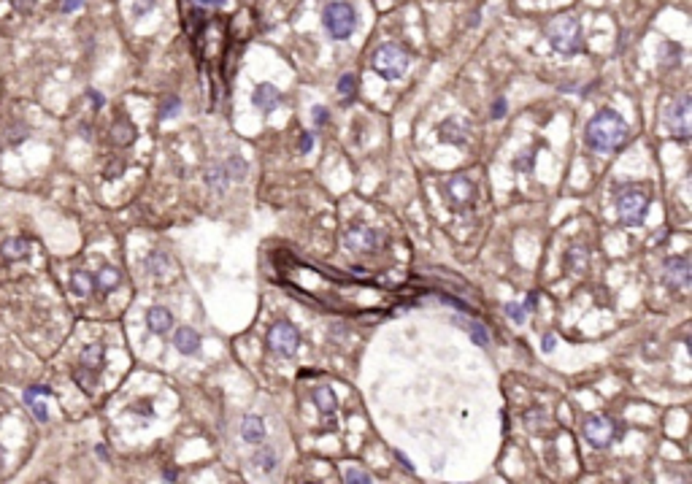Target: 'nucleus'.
<instances>
[{
	"instance_id": "f257e3e1",
	"label": "nucleus",
	"mask_w": 692,
	"mask_h": 484,
	"mask_svg": "<svg viewBox=\"0 0 692 484\" xmlns=\"http://www.w3.org/2000/svg\"><path fill=\"white\" fill-rule=\"evenodd\" d=\"M587 146L598 155H617L628 146L630 130L628 122L622 119V114H617L614 108H600L598 114L587 122Z\"/></svg>"
},
{
	"instance_id": "f03ea898",
	"label": "nucleus",
	"mask_w": 692,
	"mask_h": 484,
	"mask_svg": "<svg viewBox=\"0 0 692 484\" xmlns=\"http://www.w3.org/2000/svg\"><path fill=\"white\" fill-rule=\"evenodd\" d=\"M546 38L557 55L573 57L584 52V35H582V22L573 14H563L546 25Z\"/></svg>"
},
{
	"instance_id": "7ed1b4c3",
	"label": "nucleus",
	"mask_w": 692,
	"mask_h": 484,
	"mask_svg": "<svg viewBox=\"0 0 692 484\" xmlns=\"http://www.w3.org/2000/svg\"><path fill=\"white\" fill-rule=\"evenodd\" d=\"M322 25H325V30L333 41H346L352 32L357 30V11L346 0H333L322 11Z\"/></svg>"
},
{
	"instance_id": "20e7f679",
	"label": "nucleus",
	"mask_w": 692,
	"mask_h": 484,
	"mask_svg": "<svg viewBox=\"0 0 692 484\" xmlns=\"http://www.w3.org/2000/svg\"><path fill=\"white\" fill-rule=\"evenodd\" d=\"M409 60H411L409 52L401 43H381L376 52H374V57H371V65H374V70H376L381 79L395 81V79H401L406 73Z\"/></svg>"
},
{
	"instance_id": "39448f33",
	"label": "nucleus",
	"mask_w": 692,
	"mask_h": 484,
	"mask_svg": "<svg viewBox=\"0 0 692 484\" xmlns=\"http://www.w3.org/2000/svg\"><path fill=\"white\" fill-rule=\"evenodd\" d=\"M617 211H619L622 225L638 227L646 220V211H649V195H646V190H641V187H625L622 193H617Z\"/></svg>"
},
{
	"instance_id": "423d86ee",
	"label": "nucleus",
	"mask_w": 692,
	"mask_h": 484,
	"mask_svg": "<svg viewBox=\"0 0 692 484\" xmlns=\"http://www.w3.org/2000/svg\"><path fill=\"white\" fill-rule=\"evenodd\" d=\"M662 122H665V130L671 133V138H676L679 144H687L690 141V97L682 95L676 100H671L665 108H662Z\"/></svg>"
},
{
	"instance_id": "0eeeda50",
	"label": "nucleus",
	"mask_w": 692,
	"mask_h": 484,
	"mask_svg": "<svg viewBox=\"0 0 692 484\" xmlns=\"http://www.w3.org/2000/svg\"><path fill=\"white\" fill-rule=\"evenodd\" d=\"M341 244H344L349 252H354V255H374V252H378L384 246V235L378 230H374V227L357 222V225L344 230Z\"/></svg>"
},
{
	"instance_id": "6e6552de",
	"label": "nucleus",
	"mask_w": 692,
	"mask_h": 484,
	"mask_svg": "<svg viewBox=\"0 0 692 484\" xmlns=\"http://www.w3.org/2000/svg\"><path fill=\"white\" fill-rule=\"evenodd\" d=\"M268 347L279 357H292L300 347V333L289 320H279L268 330Z\"/></svg>"
},
{
	"instance_id": "1a4fd4ad",
	"label": "nucleus",
	"mask_w": 692,
	"mask_h": 484,
	"mask_svg": "<svg viewBox=\"0 0 692 484\" xmlns=\"http://www.w3.org/2000/svg\"><path fill=\"white\" fill-rule=\"evenodd\" d=\"M103 360H106V349H103L100 344L84 347V349H81V357H79V368H76L73 379H76L84 389H93L95 376H97L100 368H103Z\"/></svg>"
},
{
	"instance_id": "9d476101",
	"label": "nucleus",
	"mask_w": 692,
	"mask_h": 484,
	"mask_svg": "<svg viewBox=\"0 0 692 484\" xmlns=\"http://www.w3.org/2000/svg\"><path fill=\"white\" fill-rule=\"evenodd\" d=\"M662 276L671 290H687L692 282V268L687 255H671L662 262Z\"/></svg>"
},
{
	"instance_id": "9b49d317",
	"label": "nucleus",
	"mask_w": 692,
	"mask_h": 484,
	"mask_svg": "<svg viewBox=\"0 0 692 484\" xmlns=\"http://www.w3.org/2000/svg\"><path fill=\"white\" fill-rule=\"evenodd\" d=\"M584 438L595 449H606L614 441V422L608 420V417H598V414L584 417Z\"/></svg>"
},
{
	"instance_id": "f8f14e48",
	"label": "nucleus",
	"mask_w": 692,
	"mask_h": 484,
	"mask_svg": "<svg viewBox=\"0 0 692 484\" xmlns=\"http://www.w3.org/2000/svg\"><path fill=\"white\" fill-rule=\"evenodd\" d=\"M443 195L449 197V203H452L454 209H463V206L473 203V197H476V187L471 184V179H468V176L457 173L454 179H449V182L443 184Z\"/></svg>"
},
{
	"instance_id": "ddd939ff",
	"label": "nucleus",
	"mask_w": 692,
	"mask_h": 484,
	"mask_svg": "<svg viewBox=\"0 0 692 484\" xmlns=\"http://www.w3.org/2000/svg\"><path fill=\"white\" fill-rule=\"evenodd\" d=\"M282 93L273 87V84H257L252 93V103L262 111V114H271V111H276L279 106H282Z\"/></svg>"
},
{
	"instance_id": "4468645a",
	"label": "nucleus",
	"mask_w": 692,
	"mask_h": 484,
	"mask_svg": "<svg viewBox=\"0 0 692 484\" xmlns=\"http://www.w3.org/2000/svg\"><path fill=\"white\" fill-rule=\"evenodd\" d=\"M439 138L443 144H454V146H463L465 138H468V125L460 122V119H446L443 125L439 128Z\"/></svg>"
},
{
	"instance_id": "2eb2a0df",
	"label": "nucleus",
	"mask_w": 692,
	"mask_h": 484,
	"mask_svg": "<svg viewBox=\"0 0 692 484\" xmlns=\"http://www.w3.org/2000/svg\"><path fill=\"white\" fill-rule=\"evenodd\" d=\"M173 347L182 352V355H195L200 352V336L192 330V327H179L173 333Z\"/></svg>"
},
{
	"instance_id": "dca6fc26",
	"label": "nucleus",
	"mask_w": 692,
	"mask_h": 484,
	"mask_svg": "<svg viewBox=\"0 0 692 484\" xmlns=\"http://www.w3.org/2000/svg\"><path fill=\"white\" fill-rule=\"evenodd\" d=\"M146 327L152 330V333H168L171 327H173V317H171V311L168 309H162V306H152L149 311H146Z\"/></svg>"
},
{
	"instance_id": "f3484780",
	"label": "nucleus",
	"mask_w": 692,
	"mask_h": 484,
	"mask_svg": "<svg viewBox=\"0 0 692 484\" xmlns=\"http://www.w3.org/2000/svg\"><path fill=\"white\" fill-rule=\"evenodd\" d=\"M241 436H244V441H249V444H260V441L265 438V422H262V417H254V414L244 417V422H241Z\"/></svg>"
},
{
	"instance_id": "a211bd4d",
	"label": "nucleus",
	"mask_w": 692,
	"mask_h": 484,
	"mask_svg": "<svg viewBox=\"0 0 692 484\" xmlns=\"http://www.w3.org/2000/svg\"><path fill=\"white\" fill-rule=\"evenodd\" d=\"M314 403H316V409L325 414V417H333L336 414V409H338V400H336V392H333V387H316L314 389Z\"/></svg>"
},
{
	"instance_id": "6ab92c4d",
	"label": "nucleus",
	"mask_w": 692,
	"mask_h": 484,
	"mask_svg": "<svg viewBox=\"0 0 692 484\" xmlns=\"http://www.w3.org/2000/svg\"><path fill=\"white\" fill-rule=\"evenodd\" d=\"M30 249H32V244L28 241V238H8L6 244H3V258L6 260H25L28 255H30Z\"/></svg>"
},
{
	"instance_id": "aec40b11",
	"label": "nucleus",
	"mask_w": 692,
	"mask_h": 484,
	"mask_svg": "<svg viewBox=\"0 0 692 484\" xmlns=\"http://www.w3.org/2000/svg\"><path fill=\"white\" fill-rule=\"evenodd\" d=\"M252 465L254 468H260V471H265V474H271V471H276V465H279V454H276L273 447H262V449L254 452Z\"/></svg>"
},
{
	"instance_id": "412c9836",
	"label": "nucleus",
	"mask_w": 692,
	"mask_h": 484,
	"mask_svg": "<svg viewBox=\"0 0 692 484\" xmlns=\"http://www.w3.org/2000/svg\"><path fill=\"white\" fill-rule=\"evenodd\" d=\"M457 325L468 330V336L473 338V344H479V347H490V333H487V327H484L481 322L468 320V317H457Z\"/></svg>"
},
{
	"instance_id": "4be33fe9",
	"label": "nucleus",
	"mask_w": 692,
	"mask_h": 484,
	"mask_svg": "<svg viewBox=\"0 0 692 484\" xmlns=\"http://www.w3.org/2000/svg\"><path fill=\"white\" fill-rule=\"evenodd\" d=\"M563 262H566V271H570V273L584 271L587 268V249L584 246H570L568 255L563 258Z\"/></svg>"
},
{
	"instance_id": "5701e85b",
	"label": "nucleus",
	"mask_w": 692,
	"mask_h": 484,
	"mask_svg": "<svg viewBox=\"0 0 692 484\" xmlns=\"http://www.w3.org/2000/svg\"><path fill=\"white\" fill-rule=\"evenodd\" d=\"M206 184H209L211 190H217V193H224V187L230 184V179H227V171H224L222 162L211 165V168L206 171Z\"/></svg>"
},
{
	"instance_id": "b1692460",
	"label": "nucleus",
	"mask_w": 692,
	"mask_h": 484,
	"mask_svg": "<svg viewBox=\"0 0 692 484\" xmlns=\"http://www.w3.org/2000/svg\"><path fill=\"white\" fill-rule=\"evenodd\" d=\"M70 287L76 295H81V298H90L95 290V276L90 273H84V271H76L73 276H70Z\"/></svg>"
},
{
	"instance_id": "393cba45",
	"label": "nucleus",
	"mask_w": 692,
	"mask_h": 484,
	"mask_svg": "<svg viewBox=\"0 0 692 484\" xmlns=\"http://www.w3.org/2000/svg\"><path fill=\"white\" fill-rule=\"evenodd\" d=\"M682 60V46L679 43H671V41H665L660 46V65L668 70V68H676Z\"/></svg>"
},
{
	"instance_id": "a878e982",
	"label": "nucleus",
	"mask_w": 692,
	"mask_h": 484,
	"mask_svg": "<svg viewBox=\"0 0 692 484\" xmlns=\"http://www.w3.org/2000/svg\"><path fill=\"white\" fill-rule=\"evenodd\" d=\"M95 287L103 292L119 287V271H117V268H103V271L95 276Z\"/></svg>"
},
{
	"instance_id": "bb28decb",
	"label": "nucleus",
	"mask_w": 692,
	"mask_h": 484,
	"mask_svg": "<svg viewBox=\"0 0 692 484\" xmlns=\"http://www.w3.org/2000/svg\"><path fill=\"white\" fill-rule=\"evenodd\" d=\"M224 165V171H227V179L230 182H241V179H247V160H241L238 155H230L227 162H222Z\"/></svg>"
},
{
	"instance_id": "cd10ccee",
	"label": "nucleus",
	"mask_w": 692,
	"mask_h": 484,
	"mask_svg": "<svg viewBox=\"0 0 692 484\" xmlns=\"http://www.w3.org/2000/svg\"><path fill=\"white\" fill-rule=\"evenodd\" d=\"M133 135H135V130H133V125H130V122H125V119H122V122H117V125H114V130H111V138H114V141H117L119 146L130 144V141H133Z\"/></svg>"
},
{
	"instance_id": "c85d7f7f",
	"label": "nucleus",
	"mask_w": 692,
	"mask_h": 484,
	"mask_svg": "<svg viewBox=\"0 0 692 484\" xmlns=\"http://www.w3.org/2000/svg\"><path fill=\"white\" fill-rule=\"evenodd\" d=\"M168 268H171V260L165 258L162 252H155V255H149V258H146V271H152L155 276H162Z\"/></svg>"
},
{
	"instance_id": "c756f323",
	"label": "nucleus",
	"mask_w": 692,
	"mask_h": 484,
	"mask_svg": "<svg viewBox=\"0 0 692 484\" xmlns=\"http://www.w3.org/2000/svg\"><path fill=\"white\" fill-rule=\"evenodd\" d=\"M354 90H357V76H354V73H344V76L338 79V95H344L346 100H352V97H354Z\"/></svg>"
},
{
	"instance_id": "7c9ffc66",
	"label": "nucleus",
	"mask_w": 692,
	"mask_h": 484,
	"mask_svg": "<svg viewBox=\"0 0 692 484\" xmlns=\"http://www.w3.org/2000/svg\"><path fill=\"white\" fill-rule=\"evenodd\" d=\"M503 309H506V314H508L517 325H522L528 320V306H525V303H522V306H519V303H506Z\"/></svg>"
},
{
	"instance_id": "2f4dec72",
	"label": "nucleus",
	"mask_w": 692,
	"mask_h": 484,
	"mask_svg": "<svg viewBox=\"0 0 692 484\" xmlns=\"http://www.w3.org/2000/svg\"><path fill=\"white\" fill-rule=\"evenodd\" d=\"M525 422H528V427L538 433V430H544V425H546V414L541 412V409H533V412H528L525 414Z\"/></svg>"
},
{
	"instance_id": "473e14b6",
	"label": "nucleus",
	"mask_w": 692,
	"mask_h": 484,
	"mask_svg": "<svg viewBox=\"0 0 692 484\" xmlns=\"http://www.w3.org/2000/svg\"><path fill=\"white\" fill-rule=\"evenodd\" d=\"M533 160H535V149H528V152L517 155V160H514V168H517V171H525V173H530V171H533Z\"/></svg>"
},
{
	"instance_id": "72a5a7b5",
	"label": "nucleus",
	"mask_w": 692,
	"mask_h": 484,
	"mask_svg": "<svg viewBox=\"0 0 692 484\" xmlns=\"http://www.w3.org/2000/svg\"><path fill=\"white\" fill-rule=\"evenodd\" d=\"M179 111H182V100H179V97H168L165 106L160 108V119H168V117L179 114Z\"/></svg>"
},
{
	"instance_id": "f704fd0d",
	"label": "nucleus",
	"mask_w": 692,
	"mask_h": 484,
	"mask_svg": "<svg viewBox=\"0 0 692 484\" xmlns=\"http://www.w3.org/2000/svg\"><path fill=\"white\" fill-rule=\"evenodd\" d=\"M344 482H349V484H371V476H368V474H363V471H357V468H352V471H346L344 474Z\"/></svg>"
},
{
	"instance_id": "c9c22d12",
	"label": "nucleus",
	"mask_w": 692,
	"mask_h": 484,
	"mask_svg": "<svg viewBox=\"0 0 692 484\" xmlns=\"http://www.w3.org/2000/svg\"><path fill=\"white\" fill-rule=\"evenodd\" d=\"M311 146H314V135H311V133H303V135L298 138V149H300L303 155H309Z\"/></svg>"
},
{
	"instance_id": "e433bc0d",
	"label": "nucleus",
	"mask_w": 692,
	"mask_h": 484,
	"mask_svg": "<svg viewBox=\"0 0 692 484\" xmlns=\"http://www.w3.org/2000/svg\"><path fill=\"white\" fill-rule=\"evenodd\" d=\"M327 119H330V114H327V108H322V106H316V108H314V125H316V128H325V125H327Z\"/></svg>"
},
{
	"instance_id": "4c0bfd02",
	"label": "nucleus",
	"mask_w": 692,
	"mask_h": 484,
	"mask_svg": "<svg viewBox=\"0 0 692 484\" xmlns=\"http://www.w3.org/2000/svg\"><path fill=\"white\" fill-rule=\"evenodd\" d=\"M28 406H30V412H32V414H35V420H38V422H46V417H49V414H46L44 403H35V400H30Z\"/></svg>"
},
{
	"instance_id": "58836bf2",
	"label": "nucleus",
	"mask_w": 692,
	"mask_h": 484,
	"mask_svg": "<svg viewBox=\"0 0 692 484\" xmlns=\"http://www.w3.org/2000/svg\"><path fill=\"white\" fill-rule=\"evenodd\" d=\"M38 395H52V389H49V387H30V389H25V403H30L32 398H38Z\"/></svg>"
},
{
	"instance_id": "ea45409f",
	"label": "nucleus",
	"mask_w": 692,
	"mask_h": 484,
	"mask_svg": "<svg viewBox=\"0 0 692 484\" xmlns=\"http://www.w3.org/2000/svg\"><path fill=\"white\" fill-rule=\"evenodd\" d=\"M492 117H495V119L506 117V100L503 97H498V100H495V106H492Z\"/></svg>"
},
{
	"instance_id": "a19ab883",
	"label": "nucleus",
	"mask_w": 692,
	"mask_h": 484,
	"mask_svg": "<svg viewBox=\"0 0 692 484\" xmlns=\"http://www.w3.org/2000/svg\"><path fill=\"white\" fill-rule=\"evenodd\" d=\"M555 344H557V338H555L552 333H546V336H544V344H541V349H544V352H555Z\"/></svg>"
},
{
	"instance_id": "79ce46f5",
	"label": "nucleus",
	"mask_w": 692,
	"mask_h": 484,
	"mask_svg": "<svg viewBox=\"0 0 692 484\" xmlns=\"http://www.w3.org/2000/svg\"><path fill=\"white\" fill-rule=\"evenodd\" d=\"M149 8H155V0H144V3H138V6H135V17H144Z\"/></svg>"
},
{
	"instance_id": "37998d69",
	"label": "nucleus",
	"mask_w": 692,
	"mask_h": 484,
	"mask_svg": "<svg viewBox=\"0 0 692 484\" xmlns=\"http://www.w3.org/2000/svg\"><path fill=\"white\" fill-rule=\"evenodd\" d=\"M81 3L84 0H63V11H76V8H81Z\"/></svg>"
},
{
	"instance_id": "c03bdc74",
	"label": "nucleus",
	"mask_w": 692,
	"mask_h": 484,
	"mask_svg": "<svg viewBox=\"0 0 692 484\" xmlns=\"http://www.w3.org/2000/svg\"><path fill=\"white\" fill-rule=\"evenodd\" d=\"M11 3H14V6L19 8V11H30L32 3H35V0H11Z\"/></svg>"
},
{
	"instance_id": "a18cd8bd",
	"label": "nucleus",
	"mask_w": 692,
	"mask_h": 484,
	"mask_svg": "<svg viewBox=\"0 0 692 484\" xmlns=\"http://www.w3.org/2000/svg\"><path fill=\"white\" fill-rule=\"evenodd\" d=\"M90 97L95 100V103H93L95 108H100V106H103V95H100V93H93V90H90Z\"/></svg>"
},
{
	"instance_id": "49530a36",
	"label": "nucleus",
	"mask_w": 692,
	"mask_h": 484,
	"mask_svg": "<svg viewBox=\"0 0 692 484\" xmlns=\"http://www.w3.org/2000/svg\"><path fill=\"white\" fill-rule=\"evenodd\" d=\"M198 3H203V6H217V8H220V6H224L227 0H198Z\"/></svg>"
},
{
	"instance_id": "de8ad7c7",
	"label": "nucleus",
	"mask_w": 692,
	"mask_h": 484,
	"mask_svg": "<svg viewBox=\"0 0 692 484\" xmlns=\"http://www.w3.org/2000/svg\"><path fill=\"white\" fill-rule=\"evenodd\" d=\"M395 457H398V460H401V463H403V465H406L409 471H414V465H411L409 460H406V457H403V454H401V452H395Z\"/></svg>"
},
{
	"instance_id": "09e8293b",
	"label": "nucleus",
	"mask_w": 692,
	"mask_h": 484,
	"mask_svg": "<svg viewBox=\"0 0 692 484\" xmlns=\"http://www.w3.org/2000/svg\"><path fill=\"white\" fill-rule=\"evenodd\" d=\"M165 479H168V482H176V471H165Z\"/></svg>"
}]
</instances>
